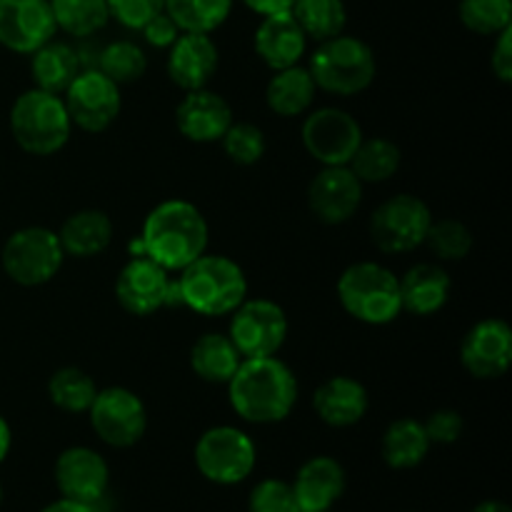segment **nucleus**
<instances>
[{"label":"nucleus","instance_id":"1","mask_svg":"<svg viewBox=\"0 0 512 512\" xmlns=\"http://www.w3.org/2000/svg\"><path fill=\"white\" fill-rule=\"evenodd\" d=\"M210 228L198 205L170 198L155 205L143 220V228L130 253L145 255L168 273H180L185 265L208 253Z\"/></svg>","mask_w":512,"mask_h":512},{"label":"nucleus","instance_id":"2","mask_svg":"<svg viewBox=\"0 0 512 512\" xmlns=\"http://www.w3.org/2000/svg\"><path fill=\"white\" fill-rule=\"evenodd\" d=\"M298 378L278 358H245L228 383L230 408L250 425L283 423L298 403Z\"/></svg>","mask_w":512,"mask_h":512},{"label":"nucleus","instance_id":"3","mask_svg":"<svg viewBox=\"0 0 512 512\" xmlns=\"http://www.w3.org/2000/svg\"><path fill=\"white\" fill-rule=\"evenodd\" d=\"M178 303L205 318L230 315L248 298V278L228 255L203 253L175 278Z\"/></svg>","mask_w":512,"mask_h":512},{"label":"nucleus","instance_id":"4","mask_svg":"<svg viewBox=\"0 0 512 512\" xmlns=\"http://www.w3.org/2000/svg\"><path fill=\"white\" fill-rule=\"evenodd\" d=\"M10 135L28 155L48 158L60 153L73 135L63 95L45 93L40 88L20 93L10 108Z\"/></svg>","mask_w":512,"mask_h":512},{"label":"nucleus","instance_id":"5","mask_svg":"<svg viewBox=\"0 0 512 512\" xmlns=\"http://www.w3.org/2000/svg\"><path fill=\"white\" fill-rule=\"evenodd\" d=\"M335 290L345 313L358 323L390 325L403 313L398 275L373 260L348 265Z\"/></svg>","mask_w":512,"mask_h":512},{"label":"nucleus","instance_id":"6","mask_svg":"<svg viewBox=\"0 0 512 512\" xmlns=\"http://www.w3.org/2000/svg\"><path fill=\"white\" fill-rule=\"evenodd\" d=\"M308 70L318 90L350 98L373 85L378 63H375L373 48L365 40L340 33L318 43V48L310 55Z\"/></svg>","mask_w":512,"mask_h":512},{"label":"nucleus","instance_id":"7","mask_svg":"<svg viewBox=\"0 0 512 512\" xmlns=\"http://www.w3.org/2000/svg\"><path fill=\"white\" fill-rule=\"evenodd\" d=\"M65 263L58 233L43 225H28L8 235L0 250L3 273L20 288H40L60 273Z\"/></svg>","mask_w":512,"mask_h":512},{"label":"nucleus","instance_id":"8","mask_svg":"<svg viewBox=\"0 0 512 512\" xmlns=\"http://www.w3.org/2000/svg\"><path fill=\"white\" fill-rule=\"evenodd\" d=\"M198 473L213 485H238L253 475L258 448L245 430L215 425L198 438L193 450Z\"/></svg>","mask_w":512,"mask_h":512},{"label":"nucleus","instance_id":"9","mask_svg":"<svg viewBox=\"0 0 512 512\" xmlns=\"http://www.w3.org/2000/svg\"><path fill=\"white\" fill-rule=\"evenodd\" d=\"M433 220V210L425 200L418 195L398 193L383 200L370 215V240L388 255L413 253L425 245V235Z\"/></svg>","mask_w":512,"mask_h":512},{"label":"nucleus","instance_id":"10","mask_svg":"<svg viewBox=\"0 0 512 512\" xmlns=\"http://www.w3.org/2000/svg\"><path fill=\"white\" fill-rule=\"evenodd\" d=\"M230 318L228 338L245 358H270L278 355L288 340V315L268 298H245Z\"/></svg>","mask_w":512,"mask_h":512},{"label":"nucleus","instance_id":"11","mask_svg":"<svg viewBox=\"0 0 512 512\" xmlns=\"http://www.w3.org/2000/svg\"><path fill=\"white\" fill-rule=\"evenodd\" d=\"M90 428L110 448H133L148 430V408L133 390L123 385L103 388L88 408Z\"/></svg>","mask_w":512,"mask_h":512},{"label":"nucleus","instance_id":"12","mask_svg":"<svg viewBox=\"0 0 512 512\" xmlns=\"http://www.w3.org/2000/svg\"><path fill=\"white\" fill-rule=\"evenodd\" d=\"M63 103L73 128L98 135L118 120L123 110V95H120V85L98 68H83L65 88Z\"/></svg>","mask_w":512,"mask_h":512},{"label":"nucleus","instance_id":"13","mask_svg":"<svg viewBox=\"0 0 512 512\" xmlns=\"http://www.w3.org/2000/svg\"><path fill=\"white\" fill-rule=\"evenodd\" d=\"M115 300L125 313L148 318L165 305L178 303V288L168 270L145 255H133L115 278Z\"/></svg>","mask_w":512,"mask_h":512},{"label":"nucleus","instance_id":"14","mask_svg":"<svg viewBox=\"0 0 512 512\" xmlns=\"http://www.w3.org/2000/svg\"><path fill=\"white\" fill-rule=\"evenodd\" d=\"M363 138L360 123L343 108H318L305 113L300 128L305 153L320 165H348Z\"/></svg>","mask_w":512,"mask_h":512},{"label":"nucleus","instance_id":"15","mask_svg":"<svg viewBox=\"0 0 512 512\" xmlns=\"http://www.w3.org/2000/svg\"><path fill=\"white\" fill-rule=\"evenodd\" d=\"M55 485H58L60 498L75 500V503L98 508L103 498L108 495L110 485V468L108 460L93 448L85 445H73L63 450L55 460L53 468Z\"/></svg>","mask_w":512,"mask_h":512},{"label":"nucleus","instance_id":"16","mask_svg":"<svg viewBox=\"0 0 512 512\" xmlns=\"http://www.w3.org/2000/svg\"><path fill=\"white\" fill-rule=\"evenodd\" d=\"M460 363L478 380L503 378L512 365V330L503 318L478 320L460 343Z\"/></svg>","mask_w":512,"mask_h":512},{"label":"nucleus","instance_id":"17","mask_svg":"<svg viewBox=\"0 0 512 512\" xmlns=\"http://www.w3.org/2000/svg\"><path fill=\"white\" fill-rule=\"evenodd\" d=\"M365 185L348 165H323L308 185V208L323 225H343L358 213Z\"/></svg>","mask_w":512,"mask_h":512},{"label":"nucleus","instance_id":"18","mask_svg":"<svg viewBox=\"0 0 512 512\" xmlns=\"http://www.w3.org/2000/svg\"><path fill=\"white\" fill-rule=\"evenodd\" d=\"M58 33L50 0H0V45L30 55Z\"/></svg>","mask_w":512,"mask_h":512},{"label":"nucleus","instance_id":"19","mask_svg":"<svg viewBox=\"0 0 512 512\" xmlns=\"http://www.w3.org/2000/svg\"><path fill=\"white\" fill-rule=\"evenodd\" d=\"M233 120L228 100L210 88L190 90L175 108V128L190 143H220Z\"/></svg>","mask_w":512,"mask_h":512},{"label":"nucleus","instance_id":"20","mask_svg":"<svg viewBox=\"0 0 512 512\" xmlns=\"http://www.w3.org/2000/svg\"><path fill=\"white\" fill-rule=\"evenodd\" d=\"M220 65V53L208 33H180L168 48V78L183 93L208 88Z\"/></svg>","mask_w":512,"mask_h":512},{"label":"nucleus","instance_id":"21","mask_svg":"<svg viewBox=\"0 0 512 512\" xmlns=\"http://www.w3.org/2000/svg\"><path fill=\"white\" fill-rule=\"evenodd\" d=\"M253 48L258 58L275 73V70L293 68L303 60L308 50V35L303 33L293 13L285 10V13L265 15L260 20L253 35Z\"/></svg>","mask_w":512,"mask_h":512},{"label":"nucleus","instance_id":"22","mask_svg":"<svg viewBox=\"0 0 512 512\" xmlns=\"http://www.w3.org/2000/svg\"><path fill=\"white\" fill-rule=\"evenodd\" d=\"M370 395L360 380L333 375L313 393V410L328 428H353L368 415Z\"/></svg>","mask_w":512,"mask_h":512},{"label":"nucleus","instance_id":"23","mask_svg":"<svg viewBox=\"0 0 512 512\" xmlns=\"http://www.w3.org/2000/svg\"><path fill=\"white\" fill-rule=\"evenodd\" d=\"M345 470L330 455H315L300 465L293 485L295 500L303 512H328L343 498L345 493Z\"/></svg>","mask_w":512,"mask_h":512},{"label":"nucleus","instance_id":"24","mask_svg":"<svg viewBox=\"0 0 512 512\" xmlns=\"http://www.w3.org/2000/svg\"><path fill=\"white\" fill-rule=\"evenodd\" d=\"M400 280V303L403 310L418 318H430L448 305L453 280L438 263H418L405 270Z\"/></svg>","mask_w":512,"mask_h":512},{"label":"nucleus","instance_id":"25","mask_svg":"<svg viewBox=\"0 0 512 512\" xmlns=\"http://www.w3.org/2000/svg\"><path fill=\"white\" fill-rule=\"evenodd\" d=\"M113 220L105 210L85 208L78 213L68 215L58 230V240L63 245L65 258H98L100 253L110 248L113 243Z\"/></svg>","mask_w":512,"mask_h":512},{"label":"nucleus","instance_id":"26","mask_svg":"<svg viewBox=\"0 0 512 512\" xmlns=\"http://www.w3.org/2000/svg\"><path fill=\"white\" fill-rule=\"evenodd\" d=\"M315 98H318V85L310 70L300 63L293 68L275 70L265 85V103L278 118H300L310 113Z\"/></svg>","mask_w":512,"mask_h":512},{"label":"nucleus","instance_id":"27","mask_svg":"<svg viewBox=\"0 0 512 512\" xmlns=\"http://www.w3.org/2000/svg\"><path fill=\"white\" fill-rule=\"evenodd\" d=\"M83 70L80 55L73 45L63 40H48L40 45L35 53H30V75H33V88L45 93L63 95L65 88L75 80V75Z\"/></svg>","mask_w":512,"mask_h":512},{"label":"nucleus","instance_id":"28","mask_svg":"<svg viewBox=\"0 0 512 512\" xmlns=\"http://www.w3.org/2000/svg\"><path fill=\"white\" fill-rule=\"evenodd\" d=\"M240 363L243 355L223 333H203L190 348V368L203 383L228 385Z\"/></svg>","mask_w":512,"mask_h":512},{"label":"nucleus","instance_id":"29","mask_svg":"<svg viewBox=\"0 0 512 512\" xmlns=\"http://www.w3.org/2000/svg\"><path fill=\"white\" fill-rule=\"evenodd\" d=\"M430 443L423 423L413 418H398L385 428L383 440H380V455L385 465L393 470H413L428 458Z\"/></svg>","mask_w":512,"mask_h":512},{"label":"nucleus","instance_id":"30","mask_svg":"<svg viewBox=\"0 0 512 512\" xmlns=\"http://www.w3.org/2000/svg\"><path fill=\"white\" fill-rule=\"evenodd\" d=\"M400 148L388 138H363L348 168L363 185H378L393 178L400 168Z\"/></svg>","mask_w":512,"mask_h":512},{"label":"nucleus","instance_id":"31","mask_svg":"<svg viewBox=\"0 0 512 512\" xmlns=\"http://www.w3.org/2000/svg\"><path fill=\"white\" fill-rule=\"evenodd\" d=\"M235 0H165L163 10L180 33H215L233 13Z\"/></svg>","mask_w":512,"mask_h":512},{"label":"nucleus","instance_id":"32","mask_svg":"<svg viewBox=\"0 0 512 512\" xmlns=\"http://www.w3.org/2000/svg\"><path fill=\"white\" fill-rule=\"evenodd\" d=\"M290 13L298 20L308 40H315V43L340 35L348 23V10L343 0H295Z\"/></svg>","mask_w":512,"mask_h":512},{"label":"nucleus","instance_id":"33","mask_svg":"<svg viewBox=\"0 0 512 512\" xmlns=\"http://www.w3.org/2000/svg\"><path fill=\"white\" fill-rule=\"evenodd\" d=\"M55 28L73 38H90L110 23L105 0H50Z\"/></svg>","mask_w":512,"mask_h":512},{"label":"nucleus","instance_id":"34","mask_svg":"<svg viewBox=\"0 0 512 512\" xmlns=\"http://www.w3.org/2000/svg\"><path fill=\"white\" fill-rule=\"evenodd\" d=\"M95 395H98V385L90 378L85 370L73 368H60L50 375L48 380V398L50 403L58 410L70 415L88 413V408L93 405Z\"/></svg>","mask_w":512,"mask_h":512},{"label":"nucleus","instance_id":"35","mask_svg":"<svg viewBox=\"0 0 512 512\" xmlns=\"http://www.w3.org/2000/svg\"><path fill=\"white\" fill-rule=\"evenodd\" d=\"M98 70L118 85L138 83L148 70V55L133 40H113L100 50Z\"/></svg>","mask_w":512,"mask_h":512},{"label":"nucleus","instance_id":"36","mask_svg":"<svg viewBox=\"0 0 512 512\" xmlns=\"http://www.w3.org/2000/svg\"><path fill=\"white\" fill-rule=\"evenodd\" d=\"M473 243L475 240L468 225L455 218L433 220L428 235H425V245L430 248V253L445 263H458V260L468 258Z\"/></svg>","mask_w":512,"mask_h":512},{"label":"nucleus","instance_id":"37","mask_svg":"<svg viewBox=\"0 0 512 512\" xmlns=\"http://www.w3.org/2000/svg\"><path fill=\"white\" fill-rule=\"evenodd\" d=\"M460 23L478 35H498L512 25V0H460Z\"/></svg>","mask_w":512,"mask_h":512},{"label":"nucleus","instance_id":"38","mask_svg":"<svg viewBox=\"0 0 512 512\" xmlns=\"http://www.w3.org/2000/svg\"><path fill=\"white\" fill-rule=\"evenodd\" d=\"M223 143L225 155L233 160L235 165H255L263 160L265 150H268V140L265 133L253 123H235L225 130V135L220 138Z\"/></svg>","mask_w":512,"mask_h":512},{"label":"nucleus","instance_id":"39","mask_svg":"<svg viewBox=\"0 0 512 512\" xmlns=\"http://www.w3.org/2000/svg\"><path fill=\"white\" fill-rule=\"evenodd\" d=\"M248 508L250 512H303L295 500L293 485L278 478L260 480L250 493Z\"/></svg>","mask_w":512,"mask_h":512},{"label":"nucleus","instance_id":"40","mask_svg":"<svg viewBox=\"0 0 512 512\" xmlns=\"http://www.w3.org/2000/svg\"><path fill=\"white\" fill-rule=\"evenodd\" d=\"M163 3L165 0H105L110 18L128 30H140L150 18L163 13Z\"/></svg>","mask_w":512,"mask_h":512},{"label":"nucleus","instance_id":"41","mask_svg":"<svg viewBox=\"0 0 512 512\" xmlns=\"http://www.w3.org/2000/svg\"><path fill=\"white\" fill-rule=\"evenodd\" d=\"M425 433H428L430 443L433 445H453L458 443L460 435L465 430V420L458 410L443 408L435 410V413L428 415V420L423 423Z\"/></svg>","mask_w":512,"mask_h":512},{"label":"nucleus","instance_id":"42","mask_svg":"<svg viewBox=\"0 0 512 512\" xmlns=\"http://www.w3.org/2000/svg\"><path fill=\"white\" fill-rule=\"evenodd\" d=\"M140 33H143L145 43L148 45H153V48H158V50H168L170 45L175 43V38L180 35V28L173 23V18H170V15L163 10V13H158L155 18H150L148 23L140 28Z\"/></svg>","mask_w":512,"mask_h":512},{"label":"nucleus","instance_id":"43","mask_svg":"<svg viewBox=\"0 0 512 512\" xmlns=\"http://www.w3.org/2000/svg\"><path fill=\"white\" fill-rule=\"evenodd\" d=\"M490 70L500 83H512V25L495 35L493 53H490Z\"/></svg>","mask_w":512,"mask_h":512},{"label":"nucleus","instance_id":"44","mask_svg":"<svg viewBox=\"0 0 512 512\" xmlns=\"http://www.w3.org/2000/svg\"><path fill=\"white\" fill-rule=\"evenodd\" d=\"M240 3L253 10V13H258L260 18H265V15L285 13V10L293 8L295 0H240Z\"/></svg>","mask_w":512,"mask_h":512},{"label":"nucleus","instance_id":"45","mask_svg":"<svg viewBox=\"0 0 512 512\" xmlns=\"http://www.w3.org/2000/svg\"><path fill=\"white\" fill-rule=\"evenodd\" d=\"M40 512H95L90 505H83V503H75V500H68V498H60L55 500V503L45 505Z\"/></svg>","mask_w":512,"mask_h":512},{"label":"nucleus","instance_id":"46","mask_svg":"<svg viewBox=\"0 0 512 512\" xmlns=\"http://www.w3.org/2000/svg\"><path fill=\"white\" fill-rule=\"evenodd\" d=\"M10 448H13V430H10L8 420L0 415V465H3L5 458L10 455Z\"/></svg>","mask_w":512,"mask_h":512},{"label":"nucleus","instance_id":"47","mask_svg":"<svg viewBox=\"0 0 512 512\" xmlns=\"http://www.w3.org/2000/svg\"><path fill=\"white\" fill-rule=\"evenodd\" d=\"M473 512H512L508 503L503 500H485V503L475 505Z\"/></svg>","mask_w":512,"mask_h":512},{"label":"nucleus","instance_id":"48","mask_svg":"<svg viewBox=\"0 0 512 512\" xmlns=\"http://www.w3.org/2000/svg\"><path fill=\"white\" fill-rule=\"evenodd\" d=\"M0 505H3V483H0Z\"/></svg>","mask_w":512,"mask_h":512},{"label":"nucleus","instance_id":"49","mask_svg":"<svg viewBox=\"0 0 512 512\" xmlns=\"http://www.w3.org/2000/svg\"><path fill=\"white\" fill-rule=\"evenodd\" d=\"M328 512H330V510H328Z\"/></svg>","mask_w":512,"mask_h":512}]
</instances>
